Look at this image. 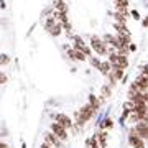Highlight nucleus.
<instances>
[{
  "instance_id": "nucleus-2",
  "label": "nucleus",
  "mask_w": 148,
  "mask_h": 148,
  "mask_svg": "<svg viewBox=\"0 0 148 148\" xmlns=\"http://www.w3.org/2000/svg\"><path fill=\"white\" fill-rule=\"evenodd\" d=\"M135 133H137V137H140L142 140L148 138V123L147 122H137V127L133 128Z\"/></svg>"
},
{
  "instance_id": "nucleus-17",
  "label": "nucleus",
  "mask_w": 148,
  "mask_h": 148,
  "mask_svg": "<svg viewBox=\"0 0 148 148\" xmlns=\"http://www.w3.org/2000/svg\"><path fill=\"white\" fill-rule=\"evenodd\" d=\"M41 148H53V147H51V145H48V143H43Z\"/></svg>"
},
{
  "instance_id": "nucleus-14",
  "label": "nucleus",
  "mask_w": 148,
  "mask_h": 148,
  "mask_svg": "<svg viewBox=\"0 0 148 148\" xmlns=\"http://www.w3.org/2000/svg\"><path fill=\"white\" fill-rule=\"evenodd\" d=\"M102 94L106 95V97H109V94H110V89H107V87H104V89H102Z\"/></svg>"
},
{
  "instance_id": "nucleus-3",
  "label": "nucleus",
  "mask_w": 148,
  "mask_h": 148,
  "mask_svg": "<svg viewBox=\"0 0 148 148\" xmlns=\"http://www.w3.org/2000/svg\"><path fill=\"white\" fill-rule=\"evenodd\" d=\"M128 142H130V145H133L135 148H145V142H143L140 137H137V133H135V130H130V137H128Z\"/></svg>"
},
{
  "instance_id": "nucleus-5",
  "label": "nucleus",
  "mask_w": 148,
  "mask_h": 148,
  "mask_svg": "<svg viewBox=\"0 0 148 148\" xmlns=\"http://www.w3.org/2000/svg\"><path fill=\"white\" fill-rule=\"evenodd\" d=\"M90 45H92V48H94L95 51L99 54H106L107 53V48H106V45L99 40V38H95V36H92V40H90Z\"/></svg>"
},
{
  "instance_id": "nucleus-18",
  "label": "nucleus",
  "mask_w": 148,
  "mask_h": 148,
  "mask_svg": "<svg viewBox=\"0 0 148 148\" xmlns=\"http://www.w3.org/2000/svg\"><path fill=\"white\" fill-rule=\"evenodd\" d=\"M0 148H8V145H5V143H0Z\"/></svg>"
},
{
  "instance_id": "nucleus-13",
  "label": "nucleus",
  "mask_w": 148,
  "mask_h": 148,
  "mask_svg": "<svg viewBox=\"0 0 148 148\" xmlns=\"http://www.w3.org/2000/svg\"><path fill=\"white\" fill-rule=\"evenodd\" d=\"M10 58L7 56V54H0V64H8Z\"/></svg>"
},
{
  "instance_id": "nucleus-1",
  "label": "nucleus",
  "mask_w": 148,
  "mask_h": 148,
  "mask_svg": "<svg viewBox=\"0 0 148 148\" xmlns=\"http://www.w3.org/2000/svg\"><path fill=\"white\" fill-rule=\"evenodd\" d=\"M94 112H95V109L92 106H84L82 109H81V112L77 114V123H84L86 120H89L90 117L94 115Z\"/></svg>"
},
{
  "instance_id": "nucleus-8",
  "label": "nucleus",
  "mask_w": 148,
  "mask_h": 148,
  "mask_svg": "<svg viewBox=\"0 0 148 148\" xmlns=\"http://www.w3.org/2000/svg\"><path fill=\"white\" fill-rule=\"evenodd\" d=\"M59 28H61V27H59L58 23H54L53 18H49V20H48V30L53 33V35H59Z\"/></svg>"
},
{
  "instance_id": "nucleus-6",
  "label": "nucleus",
  "mask_w": 148,
  "mask_h": 148,
  "mask_svg": "<svg viewBox=\"0 0 148 148\" xmlns=\"http://www.w3.org/2000/svg\"><path fill=\"white\" fill-rule=\"evenodd\" d=\"M45 140H46L48 145H51V147H61V142H59V138L56 137V135H53V133H46L45 135Z\"/></svg>"
},
{
  "instance_id": "nucleus-11",
  "label": "nucleus",
  "mask_w": 148,
  "mask_h": 148,
  "mask_svg": "<svg viewBox=\"0 0 148 148\" xmlns=\"http://www.w3.org/2000/svg\"><path fill=\"white\" fill-rule=\"evenodd\" d=\"M74 41H76V48H77V49H84V41H82L79 36L74 38Z\"/></svg>"
},
{
  "instance_id": "nucleus-7",
  "label": "nucleus",
  "mask_w": 148,
  "mask_h": 148,
  "mask_svg": "<svg viewBox=\"0 0 148 148\" xmlns=\"http://www.w3.org/2000/svg\"><path fill=\"white\" fill-rule=\"evenodd\" d=\"M56 122H58L61 127H64V128H69V127H71V119H69L68 115H64V114H59V115H56Z\"/></svg>"
},
{
  "instance_id": "nucleus-10",
  "label": "nucleus",
  "mask_w": 148,
  "mask_h": 148,
  "mask_svg": "<svg viewBox=\"0 0 148 148\" xmlns=\"http://www.w3.org/2000/svg\"><path fill=\"white\" fill-rule=\"evenodd\" d=\"M99 68H101V71H102L104 74H109V73H110V64H109V63H101V64H99Z\"/></svg>"
},
{
  "instance_id": "nucleus-9",
  "label": "nucleus",
  "mask_w": 148,
  "mask_h": 148,
  "mask_svg": "<svg viewBox=\"0 0 148 148\" xmlns=\"http://www.w3.org/2000/svg\"><path fill=\"white\" fill-rule=\"evenodd\" d=\"M69 54H71L73 58H76V59H81V61L84 59V53H82V51H74V49H71Z\"/></svg>"
},
{
  "instance_id": "nucleus-12",
  "label": "nucleus",
  "mask_w": 148,
  "mask_h": 148,
  "mask_svg": "<svg viewBox=\"0 0 148 148\" xmlns=\"http://www.w3.org/2000/svg\"><path fill=\"white\" fill-rule=\"evenodd\" d=\"M56 7H58V10L61 12V13H66V5H64V2L58 0V2H56Z\"/></svg>"
},
{
  "instance_id": "nucleus-16",
  "label": "nucleus",
  "mask_w": 148,
  "mask_h": 148,
  "mask_svg": "<svg viewBox=\"0 0 148 148\" xmlns=\"http://www.w3.org/2000/svg\"><path fill=\"white\" fill-rule=\"evenodd\" d=\"M90 63L94 64V66H97V68H99V64H101V63H99V59H95V58H92V59H90Z\"/></svg>"
},
{
  "instance_id": "nucleus-15",
  "label": "nucleus",
  "mask_w": 148,
  "mask_h": 148,
  "mask_svg": "<svg viewBox=\"0 0 148 148\" xmlns=\"http://www.w3.org/2000/svg\"><path fill=\"white\" fill-rule=\"evenodd\" d=\"M5 81H7V76H5V74H2V73H0V84H3Z\"/></svg>"
},
{
  "instance_id": "nucleus-4",
  "label": "nucleus",
  "mask_w": 148,
  "mask_h": 148,
  "mask_svg": "<svg viewBox=\"0 0 148 148\" xmlns=\"http://www.w3.org/2000/svg\"><path fill=\"white\" fill-rule=\"evenodd\" d=\"M51 130H53V133L56 135V137L59 138V140H64V138H68V133H66V128L61 127L58 122H54L53 125H51Z\"/></svg>"
}]
</instances>
